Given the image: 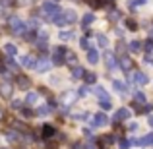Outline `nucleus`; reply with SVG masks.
<instances>
[{
	"mask_svg": "<svg viewBox=\"0 0 153 149\" xmlns=\"http://www.w3.org/2000/svg\"><path fill=\"white\" fill-rule=\"evenodd\" d=\"M51 19H52V21H54L58 27H64V25H68V23H74V21H76V12H74V10L56 12V14L52 16Z\"/></svg>",
	"mask_w": 153,
	"mask_h": 149,
	"instance_id": "obj_1",
	"label": "nucleus"
},
{
	"mask_svg": "<svg viewBox=\"0 0 153 149\" xmlns=\"http://www.w3.org/2000/svg\"><path fill=\"white\" fill-rule=\"evenodd\" d=\"M66 52H68L66 47H56L54 54H52V64H54V66H62V64L66 62Z\"/></svg>",
	"mask_w": 153,
	"mask_h": 149,
	"instance_id": "obj_2",
	"label": "nucleus"
},
{
	"mask_svg": "<svg viewBox=\"0 0 153 149\" xmlns=\"http://www.w3.org/2000/svg\"><path fill=\"white\" fill-rule=\"evenodd\" d=\"M8 23H10V29L14 31L16 35H22L23 29H25V23H22V19H19V18H10V19H8Z\"/></svg>",
	"mask_w": 153,
	"mask_h": 149,
	"instance_id": "obj_3",
	"label": "nucleus"
},
{
	"mask_svg": "<svg viewBox=\"0 0 153 149\" xmlns=\"http://www.w3.org/2000/svg\"><path fill=\"white\" fill-rule=\"evenodd\" d=\"M41 10H43V14H45L49 19L56 14V12H60V10H58V4H54V2H45V4L41 6Z\"/></svg>",
	"mask_w": 153,
	"mask_h": 149,
	"instance_id": "obj_4",
	"label": "nucleus"
},
{
	"mask_svg": "<svg viewBox=\"0 0 153 149\" xmlns=\"http://www.w3.org/2000/svg\"><path fill=\"white\" fill-rule=\"evenodd\" d=\"M118 66L122 68L124 72H130V70H132V66H134V62H132V58H130V56L122 54V56H120V60H118Z\"/></svg>",
	"mask_w": 153,
	"mask_h": 149,
	"instance_id": "obj_5",
	"label": "nucleus"
},
{
	"mask_svg": "<svg viewBox=\"0 0 153 149\" xmlns=\"http://www.w3.org/2000/svg\"><path fill=\"white\" fill-rule=\"evenodd\" d=\"M132 82L138 83V85H146V83L149 82V78H147L143 72H134V74H132Z\"/></svg>",
	"mask_w": 153,
	"mask_h": 149,
	"instance_id": "obj_6",
	"label": "nucleus"
},
{
	"mask_svg": "<svg viewBox=\"0 0 153 149\" xmlns=\"http://www.w3.org/2000/svg\"><path fill=\"white\" fill-rule=\"evenodd\" d=\"M108 122V118H107V114L105 112H97V114L93 116V126L97 128V126H105V124Z\"/></svg>",
	"mask_w": 153,
	"mask_h": 149,
	"instance_id": "obj_7",
	"label": "nucleus"
},
{
	"mask_svg": "<svg viewBox=\"0 0 153 149\" xmlns=\"http://www.w3.org/2000/svg\"><path fill=\"white\" fill-rule=\"evenodd\" d=\"M0 95H2V97H12V82L0 83Z\"/></svg>",
	"mask_w": 153,
	"mask_h": 149,
	"instance_id": "obj_8",
	"label": "nucleus"
},
{
	"mask_svg": "<svg viewBox=\"0 0 153 149\" xmlns=\"http://www.w3.org/2000/svg\"><path fill=\"white\" fill-rule=\"evenodd\" d=\"M105 62H107V68H108V70H114V68L118 66V62L114 60V56H112L111 52H105Z\"/></svg>",
	"mask_w": 153,
	"mask_h": 149,
	"instance_id": "obj_9",
	"label": "nucleus"
},
{
	"mask_svg": "<svg viewBox=\"0 0 153 149\" xmlns=\"http://www.w3.org/2000/svg\"><path fill=\"white\" fill-rule=\"evenodd\" d=\"M130 114H132V112L128 110V108H120V110L114 114V122H120V120H126V118H130Z\"/></svg>",
	"mask_w": 153,
	"mask_h": 149,
	"instance_id": "obj_10",
	"label": "nucleus"
},
{
	"mask_svg": "<svg viewBox=\"0 0 153 149\" xmlns=\"http://www.w3.org/2000/svg\"><path fill=\"white\" fill-rule=\"evenodd\" d=\"M72 101H76V93H72V91H68V93H64L62 97H60V103H62L64 107H68Z\"/></svg>",
	"mask_w": 153,
	"mask_h": 149,
	"instance_id": "obj_11",
	"label": "nucleus"
},
{
	"mask_svg": "<svg viewBox=\"0 0 153 149\" xmlns=\"http://www.w3.org/2000/svg\"><path fill=\"white\" fill-rule=\"evenodd\" d=\"M51 64H52V62H49L47 58H43V60H39V62H35V68H37L39 72H47V70L51 68Z\"/></svg>",
	"mask_w": 153,
	"mask_h": 149,
	"instance_id": "obj_12",
	"label": "nucleus"
},
{
	"mask_svg": "<svg viewBox=\"0 0 153 149\" xmlns=\"http://www.w3.org/2000/svg\"><path fill=\"white\" fill-rule=\"evenodd\" d=\"M87 60H89V64H97L99 62V52L95 49H87Z\"/></svg>",
	"mask_w": 153,
	"mask_h": 149,
	"instance_id": "obj_13",
	"label": "nucleus"
},
{
	"mask_svg": "<svg viewBox=\"0 0 153 149\" xmlns=\"http://www.w3.org/2000/svg\"><path fill=\"white\" fill-rule=\"evenodd\" d=\"M31 85V79L25 78V76H18V87L19 89H27Z\"/></svg>",
	"mask_w": 153,
	"mask_h": 149,
	"instance_id": "obj_14",
	"label": "nucleus"
},
{
	"mask_svg": "<svg viewBox=\"0 0 153 149\" xmlns=\"http://www.w3.org/2000/svg\"><path fill=\"white\" fill-rule=\"evenodd\" d=\"M41 134H43V138H52V136H54V128H52L51 124H45V126L41 128Z\"/></svg>",
	"mask_w": 153,
	"mask_h": 149,
	"instance_id": "obj_15",
	"label": "nucleus"
},
{
	"mask_svg": "<svg viewBox=\"0 0 153 149\" xmlns=\"http://www.w3.org/2000/svg\"><path fill=\"white\" fill-rule=\"evenodd\" d=\"M72 78H74V79L83 78V68L82 66H72Z\"/></svg>",
	"mask_w": 153,
	"mask_h": 149,
	"instance_id": "obj_16",
	"label": "nucleus"
},
{
	"mask_svg": "<svg viewBox=\"0 0 153 149\" xmlns=\"http://www.w3.org/2000/svg\"><path fill=\"white\" fill-rule=\"evenodd\" d=\"M143 145H153V134H147L140 139V147H143Z\"/></svg>",
	"mask_w": 153,
	"mask_h": 149,
	"instance_id": "obj_17",
	"label": "nucleus"
},
{
	"mask_svg": "<svg viewBox=\"0 0 153 149\" xmlns=\"http://www.w3.org/2000/svg\"><path fill=\"white\" fill-rule=\"evenodd\" d=\"M93 21H95V16L87 12V14L83 16V21H82V25H83V27H87V25H89V23H93Z\"/></svg>",
	"mask_w": 153,
	"mask_h": 149,
	"instance_id": "obj_18",
	"label": "nucleus"
},
{
	"mask_svg": "<svg viewBox=\"0 0 153 149\" xmlns=\"http://www.w3.org/2000/svg\"><path fill=\"white\" fill-rule=\"evenodd\" d=\"M108 19H111V21H118L120 19V10H114V8H112V10L108 12Z\"/></svg>",
	"mask_w": 153,
	"mask_h": 149,
	"instance_id": "obj_19",
	"label": "nucleus"
},
{
	"mask_svg": "<svg viewBox=\"0 0 153 149\" xmlns=\"http://www.w3.org/2000/svg\"><path fill=\"white\" fill-rule=\"evenodd\" d=\"M35 62H37V60H35L33 56H25V58H23V66L25 68H35Z\"/></svg>",
	"mask_w": 153,
	"mask_h": 149,
	"instance_id": "obj_20",
	"label": "nucleus"
},
{
	"mask_svg": "<svg viewBox=\"0 0 153 149\" xmlns=\"http://www.w3.org/2000/svg\"><path fill=\"white\" fill-rule=\"evenodd\" d=\"M37 99H39V95H37V93H27L25 103H27V105H35V103H37Z\"/></svg>",
	"mask_w": 153,
	"mask_h": 149,
	"instance_id": "obj_21",
	"label": "nucleus"
},
{
	"mask_svg": "<svg viewBox=\"0 0 153 149\" xmlns=\"http://www.w3.org/2000/svg\"><path fill=\"white\" fill-rule=\"evenodd\" d=\"M128 49H130L132 52H138L140 49H142V43H140V41H132L130 45H128Z\"/></svg>",
	"mask_w": 153,
	"mask_h": 149,
	"instance_id": "obj_22",
	"label": "nucleus"
},
{
	"mask_svg": "<svg viewBox=\"0 0 153 149\" xmlns=\"http://www.w3.org/2000/svg\"><path fill=\"white\" fill-rule=\"evenodd\" d=\"M23 39H25V41H29V43H33L35 41V33H33V31H23Z\"/></svg>",
	"mask_w": 153,
	"mask_h": 149,
	"instance_id": "obj_23",
	"label": "nucleus"
},
{
	"mask_svg": "<svg viewBox=\"0 0 153 149\" xmlns=\"http://www.w3.org/2000/svg\"><path fill=\"white\" fill-rule=\"evenodd\" d=\"M4 50H6V54H8V56H14L16 52H18V49H16L14 45H6V47H4Z\"/></svg>",
	"mask_w": 153,
	"mask_h": 149,
	"instance_id": "obj_24",
	"label": "nucleus"
},
{
	"mask_svg": "<svg viewBox=\"0 0 153 149\" xmlns=\"http://www.w3.org/2000/svg\"><path fill=\"white\" fill-rule=\"evenodd\" d=\"M95 93L99 95V99H108V95H107V91L103 89V87H95Z\"/></svg>",
	"mask_w": 153,
	"mask_h": 149,
	"instance_id": "obj_25",
	"label": "nucleus"
},
{
	"mask_svg": "<svg viewBox=\"0 0 153 149\" xmlns=\"http://www.w3.org/2000/svg\"><path fill=\"white\" fill-rule=\"evenodd\" d=\"M97 43H99V47H107L108 45V39L105 37V35H97Z\"/></svg>",
	"mask_w": 153,
	"mask_h": 149,
	"instance_id": "obj_26",
	"label": "nucleus"
},
{
	"mask_svg": "<svg viewBox=\"0 0 153 149\" xmlns=\"http://www.w3.org/2000/svg\"><path fill=\"white\" fill-rule=\"evenodd\" d=\"M60 39H62V41H70V39H74V33H70V31H62V33H60Z\"/></svg>",
	"mask_w": 153,
	"mask_h": 149,
	"instance_id": "obj_27",
	"label": "nucleus"
},
{
	"mask_svg": "<svg viewBox=\"0 0 153 149\" xmlns=\"http://www.w3.org/2000/svg\"><path fill=\"white\" fill-rule=\"evenodd\" d=\"M134 97H136V101H134V103H140V105H142V103H146V95H143L142 91H138V93H136Z\"/></svg>",
	"mask_w": 153,
	"mask_h": 149,
	"instance_id": "obj_28",
	"label": "nucleus"
},
{
	"mask_svg": "<svg viewBox=\"0 0 153 149\" xmlns=\"http://www.w3.org/2000/svg\"><path fill=\"white\" fill-rule=\"evenodd\" d=\"M114 89L120 91V93H124V91H126V85H124L122 82H118V79H116V82H114Z\"/></svg>",
	"mask_w": 153,
	"mask_h": 149,
	"instance_id": "obj_29",
	"label": "nucleus"
},
{
	"mask_svg": "<svg viewBox=\"0 0 153 149\" xmlns=\"http://www.w3.org/2000/svg\"><path fill=\"white\" fill-rule=\"evenodd\" d=\"M51 112V108L47 107V105H43V107H39V110H37V114H41V116H47Z\"/></svg>",
	"mask_w": 153,
	"mask_h": 149,
	"instance_id": "obj_30",
	"label": "nucleus"
},
{
	"mask_svg": "<svg viewBox=\"0 0 153 149\" xmlns=\"http://www.w3.org/2000/svg\"><path fill=\"white\" fill-rule=\"evenodd\" d=\"M126 27L132 29V31H136V29H138V23H136L134 19H126Z\"/></svg>",
	"mask_w": 153,
	"mask_h": 149,
	"instance_id": "obj_31",
	"label": "nucleus"
},
{
	"mask_svg": "<svg viewBox=\"0 0 153 149\" xmlns=\"http://www.w3.org/2000/svg\"><path fill=\"white\" fill-rule=\"evenodd\" d=\"M99 105H101V108H105V110L111 108V101H108V99H101V101H99Z\"/></svg>",
	"mask_w": 153,
	"mask_h": 149,
	"instance_id": "obj_32",
	"label": "nucleus"
},
{
	"mask_svg": "<svg viewBox=\"0 0 153 149\" xmlns=\"http://www.w3.org/2000/svg\"><path fill=\"white\" fill-rule=\"evenodd\" d=\"M83 76H85V82L87 83H95V79H97V76H95V74H83Z\"/></svg>",
	"mask_w": 153,
	"mask_h": 149,
	"instance_id": "obj_33",
	"label": "nucleus"
},
{
	"mask_svg": "<svg viewBox=\"0 0 153 149\" xmlns=\"http://www.w3.org/2000/svg\"><path fill=\"white\" fill-rule=\"evenodd\" d=\"M118 147L120 149H130V142H128V139H120V142H118Z\"/></svg>",
	"mask_w": 153,
	"mask_h": 149,
	"instance_id": "obj_34",
	"label": "nucleus"
},
{
	"mask_svg": "<svg viewBox=\"0 0 153 149\" xmlns=\"http://www.w3.org/2000/svg\"><path fill=\"white\" fill-rule=\"evenodd\" d=\"M6 66H8V70H14V72L18 70V64H16L14 60H8V62H6Z\"/></svg>",
	"mask_w": 153,
	"mask_h": 149,
	"instance_id": "obj_35",
	"label": "nucleus"
},
{
	"mask_svg": "<svg viewBox=\"0 0 153 149\" xmlns=\"http://www.w3.org/2000/svg\"><path fill=\"white\" fill-rule=\"evenodd\" d=\"M6 138H8V142H16V139H18V134H16V132H8Z\"/></svg>",
	"mask_w": 153,
	"mask_h": 149,
	"instance_id": "obj_36",
	"label": "nucleus"
},
{
	"mask_svg": "<svg viewBox=\"0 0 153 149\" xmlns=\"http://www.w3.org/2000/svg\"><path fill=\"white\" fill-rule=\"evenodd\" d=\"M87 4H91L93 8H99V6H103V0H87Z\"/></svg>",
	"mask_w": 153,
	"mask_h": 149,
	"instance_id": "obj_37",
	"label": "nucleus"
},
{
	"mask_svg": "<svg viewBox=\"0 0 153 149\" xmlns=\"http://www.w3.org/2000/svg\"><path fill=\"white\" fill-rule=\"evenodd\" d=\"M22 116H23V118H31V116H33V112H31L29 108H23V110H22Z\"/></svg>",
	"mask_w": 153,
	"mask_h": 149,
	"instance_id": "obj_38",
	"label": "nucleus"
},
{
	"mask_svg": "<svg viewBox=\"0 0 153 149\" xmlns=\"http://www.w3.org/2000/svg\"><path fill=\"white\" fill-rule=\"evenodd\" d=\"M66 60L70 64H76V54H70V52H66Z\"/></svg>",
	"mask_w": 153,
	"mask_h": 149,
	"instance_id": "obj_39",
	"label": "nucleus"
},
{
	"mask_svg": "<svg viewBox=\"0 0 153 149\" xmlns=\"http://www.w3.org/2000/svg\"><path fill=\"white\" fill-rule=\"evenodd\" d=\"M82 49H85V50L89 49V39H87V37H83V39H82Z\"/></svg>",
	"mask_w": 153,
	"mask_h": 149,
	"instance_id": "obj_40",
	"label": "nucleus"
},
{
	"mask_svg": "<svg viewBox=\"0 0 153 149\" xmlns=\"http://www.w3.org/2000/svg\"><path fill=\"white\" fill-rule=\"evenodd\" d=\"M143 47H146V50L149 52V50L153 49V41H151V39H147V41H146V45H143Z\"/></svg>",
	"mask_w": 153,
	"mask_h": 149,
	"instance_id": "obj_41",
	"label": "nucleus"
},
{
	"mask_svg": "<svg viewBox=\"0 0 153 149\" xmlns=\"http://www.w3.org/2000/svg\"><path fill=\"white\" fill-rule=\"evenodd\" d=\"M101 142H107V143H112V142H114V136H105V138L101 139Z\"/></svg>",
	"mask_w": 153,
	"mask_h": 149,
	"instance_id": "obj_42",
	"label": "nucleus"
},
{
	"mask_svg": "<svg viewBox=\"0 0 153 149\" xmlns=\"http://www.w3.org/2000/svg\"><path fill=\"white\" fill-rule=\"evenodd\" d=\"M116 50H118V54H120V52H124V45H122V43H118V47H116Z\"/></svg>",
	"mask_w": 153,
	"mask_h": 149,
	"instance_id": "obj_43",
	"label": "nucleus"
},
{
	"mask_svg": "<svg viewBox=\"0 0 153 149\" xmlns=\"http://www.w3.org/2000/svg\"><path fill=\"white\" fill-rule=\"evenodd\" d=\"M128 128H130V130H132V132H136V130H138V128H140V126H138V124H130V126H128Z\"/></svg>",
	"mask_w": 153,
	"mask_h": 149,
	"instance_id": "obj_44",
	"label": "nucleus"
},
{
	"mask_svg": "<svg viewBox=\"0 0 153 149\" xmlns=\"http://www.w3.org/2000/svg\"><path fill=\"white\" fill-rule=\"evenodd\" d=\"M87 91H89L87 87H82V89H79V95H87Z\"/></svg>",
	"mask_w": 153,
	"mask_h": 149,
	"instance_id": "obj_45",
	"label": "nucleus"
},
{
	"mask_svg": "<svg viewBox=\"0 0 153 149\" xmlns=\"http://www.w3.org/2000/svg\"><path fill=\"white\" fill-rule=\"evenodd\" d=\"M149 39H153V23H151V27H149Z\"/></svg>",
	"mask_w": 153,
	"mask_h": 149,
	"instance_id": "obj_46",
	"label": "nucleus"
},
{
	"mask_svg": "<svg viewBox=\"0 0 153 149\" xmlns=\"http://www.w3.org/2000/svg\"><path fill=\"white\" fill-rule=\"evenodd\" d=\"M85 149H95V145H93V143H87V145H85Z\"/></svg>",
	"mask_w": 153,
	"mask_h": 149,
	"instance_id": "obj_47",
	"label": "nucleus"
},
{
	"mask_svg": "<svg viewBox=\"0 0 153 149\" xmlns=\"http://www.w3.org/2000/svg\"><path fill=\"white\" fill-rule=\"evenodd\" d=\"M147 122H149V126L153 128V116H149V120H147Z\"/></svg>",
	"mask_w": 153,
	"mask_h": 149,
	"instance_id": "obj_48",
	"label": "nucleus"
},
{
	"mask_svg": "<svg viewBox=\"0 0 153 149\" xmlns=\"http://www.w3.org/2000/svg\"><path fill=\"white\" fill-rule=\"evenodd\" d=\"M0 14H2V6H0Z\"/></svg>",
	"mask_w": 153,
	"mask_h": 149,
	"instance_id": "obj_49",
	"label": "nucleus"
}]
</instances>
